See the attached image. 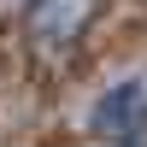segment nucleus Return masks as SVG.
<instances>
[{
    "instance_id": "obj_1",
    "label": "nucleus",
    "mask_w": 147,
    "mask_h": 147,
    "mask_svg": "<svg viewBox=\"0 0 147 147\" xmlns=\"http://www.w3.org/2000/svg\"><path fill=\"white\" fill-rule=\"evenodd\" d=\"M100 0H30V35L41 47H71L94 24Z\"/></svg>"
},
{
    "instance_id": "obj_2",
    "label": "nucleus",
    "mask_w": 147,
    "mask_h": 147,
    "mask_svg": "<svg viewBox=\"0 0 147 147\" xmlns=\"http://www.w3.org/2000/svg\"><path fill=\"white\" fill-rule=\"evenodd\" d=\"M94 136H106V141H136L141 129H147V88L141 82H118L112 94H100L94 100Z\"/></svg>"
}]
</instances>
